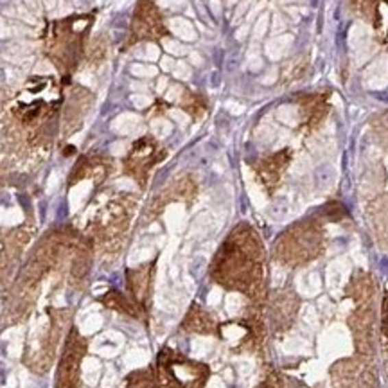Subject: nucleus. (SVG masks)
I'll return each instance as SVG.
<instances>
[{"label":"nucleus","instance_id":"0eeeda50","mask_svg":"<svg viewBox=\"0 0 388 388\" xmlns=\"http://www.w3.org/2000/svg\"><path fill=\"white\" fill-rule=\"evenodd\" d=\"M133 205H130L128 198L112 199L101 207L95 214L90 225L92 243L104 252H117L123 245L124 234L128 230L130 216H132Z\"/></svg>","mask_w":388,"mask_h":388},{"label":"nucleus","instance_id":"1a4fd4ad","mask_svg":"<svg viewBox=\"0 0 388 388\" xmlns=\"http://www.w3.org/2000/svg\"><path fill=\"white\" fill-rule=\"evenodd\" d=\"M69 20H63L52 27V36L49 40V56L62 71H72L81 56L83 47V33L88 25L76 27Z\"/></svg>","mask_w":388,"mask_h":388},{"label":"nucleus","instance_id":"6e6552de","mask_svg":"<svg viewBox=\"0 0 388 388\" xmlns=\"http://www.w3.org/2000/svg\"><path fill=\"white\" fill-rule=\"evenodd\" d=\"M331 388H379L374 356L354 354L341 358L329 369Z\"/></svg>","mask_w":388,"mask_h":388},{"label":"nucleus","instance_id":"b1692460","mask_svg":"<svg viewBox=\"0 0 388 388\" xmlns=\"http://www.w3.org/2000/svg\"><path fill=\"white\" fill-rule=\"evenodd\" d=\"M379 126L383 130H388V112H385V114L379 117Z\"/></svg>","mask_w":388,"mask_h":388},{"label":"nucleus","instance_id":"f3484780","mask_svg":"<svg viewBox=\"0 0 388 388\" xmlns=\"http://www.w3.org/2000/svg\"><path fill=\"white\" fill-rule=\"evenodd\" d=\"M99 302L103 304L104 308L112 309V311L119 313V315L135 318V320H143L144 322L143 313L138 311V308L133 304L132 298L128 295H124L123 291H119V289H108L106 293L101 295Z\"/></svg>","mask_w":388,"mask_h":388},{"label":"nucleus","instance_id":"7ed1b4c3","mask_svg":"<svg viewBox=\"0 0 388 388\" xmlns=\"http://www.w3.org/2000/svg\"><path fill=\"white\" fill-rule=\"evenodd\" d=\"M345 298L352 302L347 327L352 335L354 352L374 356L376 282L369 274L356 271L345 286Z\"/></svg>","mask_w":388,"mask_h":388},{"label":"nucleus","instance_id":"423d86ee","mask_svg":"<svg viewBox=\"0 0 388 388\" xmlns=\"http://www.w3.org/2000/svg\"><path fill=\"white\" fill-rule=\"evenodd\" d=\"M324 248V234L320 227L309 223H298L282 234L275 245V256L280 265L304 266L320 256Z\"/></svg>","mask_w":388,"mask_h":388},{"label":"nucleus","instance_id":"4be33fe9","mask_svg":"<svg viewBox=\"0 0 388 388\" xmlns=\"http://www.w3.org/2000/svg\"><path fill=\"white\" fill-rule=\"evenodd\" d=\"M284 379H286V388H311L304 383V381H300V379L288 378V376H284Z\"/></svg>","mask_w":388,"mask_h":388},{"label":"nucleus","instance_id":"9d476101","mask_svg":"<svg viewBox=\"0 0 388 388\" xmlns=\"http://www.w3.org/2000/svg\"><path fill=\"white\" fill-rule=\"evenodd\" d=\"M88 350V340L72 326L65 337L62 356L58 361L56 383L54 388H77L81 379V361Z\"/></svg>","mask_w":388,"mask_h":388},{"label":"nucleus","instance_id":"9b49d317","mask_svg":"<svg viewBox=\"0 0 388 388\" xmlns=\"http://www.w3.org/2000/svg\"><path fill=\"white\" fill-rule=\"evenodd\" d=\"M300 297L293 288L277 291L266 302V322L275 337H282L293 327L300 311Z\"/></svg>","mask_w":388,"mask_h":388},{"label":"nucleus","instance_id":"f03ea898","mask_svg":"<svg viewBox=\"0 0 388 388\" xmlns=\"http://www.w3.org/2000/svg\"><path fill=\"white\" fill-rule=\"evenodd\" d=\"M62 104V92L52 80L33 81L13 106V117L31 146H42L52 137V124Z\"/></svg>","mask_w":388,"mask_h":388},{"label":"nucleus","instance_id":"6ab92c4d","mask_svg":"<svg viewBox=\"0 0 388 388\" xmlns=\"http://www.w3.org/2000/svg\"><path fill=\"white\" fill-rule=\"evenodd\" d=\"M372 219H374V228H378L381 241L388 245V198L379 199L372 213Z\"/></svg>","mask_w":388,"mask_h":388},{"label":"nucleus","instance_id":"f257e3e1","mask_svg":"<svg viewBox=\"0 0 388 388\" xmlns=\"http://www.w3.org/2000/svg\"><path fill=\"white\" fill-rule=\"evenodd\" d=\"M210 279L227 291L245 295L250 302H265V248L256 230L241 223L223 241L210 263Z\"/></svg>","mask_w":388,"mask_h":388},{"label":"nucleus","instance_id":"20e7f679","mask_svg":"<svg viewBox=\"0 0 388 388\" xmlns=\"http://www.w3.org/2000/svg\"><path fill=\"white\" fill-rule=\"evenodd\" d=\"M71 317V308H54V306L45 308L38 335L36 332L31 335V341L24 352V363L33 372L45 374L51 369L60 340L66 337V332L72 327Z\"/></svg>","mask_w":388,"mask_h":388},{"label":"nucleus","instance_id":"412c9836","mask_svg":"<svg viewBox=\"0 0 388 388\" xmlns=\"http://www.w3.org/2000/svg\"><path fill=\"white\" fill-rule=\"evenodd\" d=\"M289 45H291V38L284 36V38H277L274 43L268 45V56L271 60H280V58H284L286 54L289 52Z\"/></svg>","mask_w":388,"mask_h":388},{"label":"nucleus","instance_id":"2eb2a0df","mask_svg":"<svg viewBox=\"0 0 388 388\" xmlns=\"http://www.w3.org/2000/svg\"><path fill=\"white\" fill-rule=\"evenodd\" d=\"M110 164L104 158L97 155H85L81 156L77 164L74 166L69 178V185H76L80 180L94 178L95 182H103L108 176Z\"/></svg>","mask_w":388,"mask_h":388},{"label":"nucleus","instance_id":"5701e85b","mask_svg":"<svg viewBox=\"0 0 388 388\" xmlns=\"http://www.w3.org/2000/svg\"><path fill=\"white\" fill-rule=\"evenodd\" d=\"M383 363H385V374L388 379V341L383 345Z\"/></svg>","mask_w":388,"mask_h":388},{"label":"nucleus","instance_id":"39448f33","mask_svg":"<svg viewBox=\"0 0 388 388\" xmlns=\"http://www.w3.org/2000/svg\"><path fill=\"white\" fill-rule=\"evenodd\" d=\"M156 388H205L210 369L207 363L191 360L171 347H162L156 354Z\"/></svg>","mask_w":388,"mask_h":388},{"label":"nucleus","instance_id":"ddd939ff","mask_svg":"<svg viewBox=\"0 0 388 388\" xmlns=\"http://www.w3.org/2000/svg\"><path fill=\"white\" fill-rule=\"evenodd\" d=\"M155 268L156 263H146L137 268L126 270V289L128 297L132 298L133 304L137 306L138 311L143 313L144 322H147L149 309H151V297H153V282H155Z\"/></svg>","mask_w":388,"mask_h":388},{"label":"nucleus","instance_id":"a211bd4d","mask_svg":"<svg viewBox=\"0 0 388 388\" xmlns=\"http://www.w3.org/2000/svg\"><path fill=\"white\" fill-rule=\"evenodd\" d=\"M126 388H156L155 367L149 365L146 369L135 370L126 378Z\"/></svg>","mask_w":388,"mask_h":388},{"label":"nucleus","instance_id":"aec40b11","mask_svg":"<svg viewBox=\"0 0 388 388\" xmlns=\"http://www.w3.org/2000/svg\"><path fill=\"white\" fill-rule=\"evenodd\" d=\"M256 388H286V379L279 370L274 369V367H268Z\"/></svg>","mask_w":388,"mask_h":388},{"label":"nucleus","instance_id":"f8f14e48","mask_svg":"<svg viewBox=\"0 0 388 388\" xmlns=\"http://www.w3.org/2000/svg\"><path fill=\"white\" fill-rule=\"evenodd\" d=\"M162 158H164V151L155 138H138L124 158V173L137 182L138 185H144L151 167L162 162Z\"/></svg>","mask_w":388,"mask_h":388},{"label":"nucleus","instance_id":"dca6fc26","mask_svg":"<svg viewBox=\"0 0 388 388\" xmlns=\"http://www.w3.org/2000/svg\"><path fill=\"white\" fill-rule=\"evenodd\" d=\"M288 164H289L288 151L275 153V155L268 156V158L259 162V166L256 167L257 178H259V182L265 185L266 189L268 191L274 189L275 184L279 182L280 175H282V171L286 169Z\"/></svg>","mask_w":388,"mask_h":388},{"label":"nucleus","instance_id":"4468645a","mask_svg":"<svg viewBox=\"0 0 388 388\" xmlns=\"http://www.w3.org/2000/svg\"><path fill=\"white\" fill-rule=\"evenodd\" d=\"M180 329L187 335H202V337L216 335L218 337L219 320L208 309H205L202 304L193 302L187 309V313H185Z\"/></svg>","mask_w":388,"mask_h":388}]
</instances>
